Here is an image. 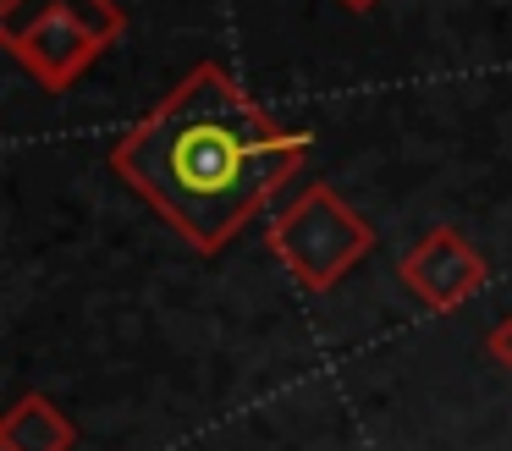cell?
<instances>
[{"label":"cell","mask_w":512,"mask_h":451,"mask_svg":"<svg viewBox=\"0 0 512 451\" xmlns=\"http://www.w3.org/2000/svg\"><path fill=\"white\" fill-rule=\"evenodd\" d=\"M281 165V143L221 77L188 83L127 149V171L204 242L232 231Z\"/></svg>","instance_id":"obj_1"}]
</instances>
